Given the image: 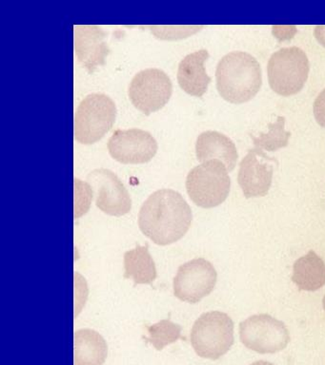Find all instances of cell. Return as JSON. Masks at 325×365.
Segmentation results:
<instances>
[{
	"label": "cell",
	"mask_w": 325,
	"mask_h": 365,
	"mask_svg": "<svg viewBox=\"0 0 325 365\" xmlns=\"http://www.w3.org/2000/svg\"><path fill=\"white\" fill-rule=\"evenodd\" d=\"M151 33L159 39L162 40H176L185 38V37L192 36L196 31L204 28V26L196 25H153L148 26Z\"/></svg>",
	"instance_id": "obj_21"
},
{
	"label": "cell",
	"mask_w": 325,
	"mask_h": 365,
	"mask_svg": "<svg viewBox=\"0 0 325 365\" xmlns=\"http://www.w3.org/2000/svg\"><path fill=\"white\" fill-rule=\"evenodd\" d=\"M87 182L95 195L96 207L108 215L121 217L132 208L129 192L113 171L96 168L87 175Z\"/></svg>",
	"instance_id": "obj_10"
},
{
	"label": "cell",
	"mask_w": 325,
	"mask_h": 365,
	"mask_svg": "<svg viewBox=\"0 0 325 365\" xmlns=\"http://www.w3.org/2000/svg\"><path fill=\"white\" fill-rule=\"evenodd\" d=\"M285 118L279 116L276 121L268 125V133H261L259 137L252 136L254 145L259 150L276 151L287 147L291 133L285 130Z\"/></svg>",
	"instance_id": "obj_20"
},
{
	"label": "cell",
	"mask_w": 325,
	"mask_h": 365,
	"mask_svg": "<svg viewBox=\"0 0 325 365\" xmlns=\"http://www.w3.org/2000/svg\"><path fill=\"white\" fill-rule=\"evenodd\" d=\"M274 158L259 148H254L241 160L238 175L241 185L246 198L267 195L272 185Z\"/></svg>",
	"instance_id": "obj_12"
},
{
	"label": "cell",
	"mask_w": 325,
	"mask_h": 365,
	"mask_svg": "<svg viewBox=\"0 0 325 365\" xmlns=\"http://www.w3.org/2000/svg\"><path fill=\"white\" fill-rule=\"evenodd\" d=\"M209 58L207 50L194 51L179 62L178 82L179 87L192 96L201 97L206 93L211 77L205 71L204 63Z\"/></svg>",
	"instance_id": "obj_15"
},
{
	"label": "cell",
	"mask_w": 325,
	"mask_h": 365,
	"mask_svg": "<svg viewBox=\"0 0 325 365\" xmlns=\"http://www.w3.org/2000/svg\"><path fill=\"white\" fill-rule=\"evenodd\" d=\"M191 344L201 358H221L234 344L232 319L219 311L202 314L191 330Z\"/></svg>",
	"instance_id": "obj_3"
},
{
	"label": "cell",
	"mask_w": 325,
	"mask_h": 365,
	"mask_svg": "<svg viewBox=\"0 0 325 365\" xmlns=\"http://www.w3.org/2000/svg\"><path fill=\"white\" fill-rule=\"evenodd\" d=\"M309 70V60L301 48H282L268 61V81L279 96H295L304 87Z\"/></svg>",
	"instance_id": "obj_6"
},
{
	"label": "cell",
	"mask_w": 325,
	"mask_h": 365,
	"mask_svg": "<svg viewBox=\"0 0 325 365\" xmlns=\"http://www.w3.org/2000/svg\"><path fill=\"white\" fill-rule=\"evenodd\" d=\"M192 210L178 191L159 190L141 205L139 227L154 244L168 245L178 242L189 230Z\"/></svg>",
	"instance_id": "obj_1"
},
{
	"label": "cell",
	"mask_w": 325,
	"mask_h": 365,
	"mask_svg": "<svg viewBox=\"0 0 325 365\" xmlns=\"http://www.w3.org/2000/svg\"><path fill=\"white\" fill-rule=\"evenodd\" d=\"M322 304H324V309L325 310V295L324 297V299H322Z\"/></svg>",
	"instance_id": "obj_26"
},
{
	"label": "cell",
	"mask_w": 325,
	"mask_h": 365,
	"mask_svg": "<svg viewBox=\"0 0 325 365\" xmlns=\"http://www.w3.org/2000/svg\"><path fill=\"white\" fill-rule=\"evenodd\" d=\"M218 274L204 258L194 259L179 267L173 282L174 295L182 302L196 304L212 293Z\"/></svg>",
	"instance_id": "obj_9"
},
{
	"label": "cell",
	"mask_w": 325,
	"mask_h": 365,
	"mask_svg": "<svg viewBox=\"0 0 325 365\" xmlns=\"http://www.w3.org/2000/svg\"><path fill=\"white\" fill-rule=\"evenodd\" d=\"M196 155L199 161L221 162L231 173L236 168L239 155L232 140L216 130H207L199 134L196 142Z\"/></svg>",
	"instance_id": "obj_14"
},
{
	"label": "cell",
	"mask_w": 325,
	"mask_h": 365,
	"mask_svg": "<svg viewBox=\"0 0 325 365\" xmlns=\"http://www.w3.org/2000/svg\"><path fill=\"white\" fill-rule=\"evenodd\" d=\"M173 93L170 77L161 68L139 71L131 80L128 96L134 107L145 115L158 111L169 102Z\"/></svg>",
	"instance_id": "obj_8"
},
{
	"label": "cell",
	"mask_w": 325,
	"mask_h": 365,
	"mask_svg": "<svg viewBox=\"0 0 325 365\" xmlns=\"http://www.w3.org/2000/svg\"><path fill=\"white\" fill-rule=\"evenodd\" d=\"M216 79L222 98L232 104H242L253 99L261 90V65L250 53L232 51L219 60Z\"/></svg>",
	"instance_id": "obj_2"
},
{
	"label": "cell",
	"mask_w": 325,
	"mask_h": 365,
	"mask_svg": "<svg viewBox=\"0 0 325 365\" xmlns=\"http://www.w3.org/2000/svg\"><path fill=\"white\" fill-rule=\"evenodd\" d=\"M110 155L121 164H145L158 151V143L149 131L129 128L114 131L107 144Z\"/></svg>",
	"instance_id": "obj_11"
},
{
	"label": "cell",
	"mask_w": 325,
	"mask_h": 365,
	"mask_svg": "<svg viewBox=\"0 0 325 365\" xmlns=\"http://www.w3.org/2000/svg\"><path fill=\"white\" fill-rule=\"evenodd\" d=\"M145 341L149 342L158 351L172 344L181 338V327L170 319H162L155 324L146 327Z\"/></svg>",
	"instance_id": "obj_19"
},
{
	"label": "cell",
	"mask_w": 325,
	"mask_h": 365,
	"mask_svg": "<svg viewBox=\"0 0 325 365\" xmlns=\"http://www.w3.org/2000/svg\"><path fill=\"white\" fill-rule=\"evenodd\" d=\"M314 34H315L316 41L325 48V25L316 26Z\"/></svg>",
	"instance_id": "obj_24"
},
{
	"label": "cell",
	"mask_w": 325,
	"mask_h": 365,
	"mask_svg": "<svg viewBox=\"0 0 325 365\" xmlns=\"http://www.w3.org/2000/svg\"><path fill=\"white\" fill-rule=\"evenodd\" d=\"M74 37L76 56L89 73H93L98 66L105 64L110 48L104 29L98 25H75Z\"/></svg>",
	"instance_id": "obj_13"
},
{
	"label": "cell",
	"mask_w": 325,
	"mask_h": 365,
	"mask_svg": "<svg viewBox=\"0 0 325 365\" xmlns=\"http://www.w3.org/2000/svg\"><path fill=\"white\" fill-rule=\"evenodd\" d=\"M108 347L104 336L92 329L76 331L74 336V365H104Z\"/></svg>",
	"instance_id": "obj_16"
},
{
	"label": "cell",
	"mask_w": 325,
	"mask_h": 365,
	"mask_svg": "<svg viewBox=\"0 0 325 365\" xmlns=\"http://www.w3.org/2000/svg\"><path fill=\"white\" fill-rule=\"evenodd\" d=\"M124 278L132 279L134 284H151L156 278L155 262L148 245H136L124 253Z\"/></svg>",
	"instance_id": "obj_18"
},
{
	"label": "cell",
	"mask_w": 325,
	"mask_h": 365,
	"mask_svg": "<svg viewBox=\"0 0 325 365\" xmlns=\"http://www.w3.org/2000/svg\"><path fill=\"white\" fill-rule=\"evenodd\" d=\"M250 365H275L273 364H271L269 361H259L256 362H253L252 364Z\"/></svg>",
	"instance_id": "obj_25"
},
{
	"label": "cell",
	"mask_w": 325,
	"mask_h": 365,
	"mask_svg": "<svg viewBox=\"0 0 325 365\" xmlns=\"http://www.w3.org/2000/svg\"><path fill=\"white\" fill-rule=\"evenodd\" d=\"M93 196L92 188L89 184L75 179V217L84 215L89 210L91 198Z\"/></svg>",
	"instance_id": "obj_22"
},
{
	"label": "cell",
	"mask_w": 325,
	"mask_h": 365,
	"mask_svg": "<svg viewBox=\"0 0 325 365\" xmlns=\"http://www.w3.org/2000/svg\"><path fill=\"white\" fill-rule=\"evenodd\" d=\"M239 336L244 346L259 354H274L284 350L290 334L284 322L267 314L254 315L239 324Z\"/></svg>",
	"instance_id": "obj_7"
},
{
	"label": "cell",
	"mask_w": 325,
	"mask_h": 365,
	"mask_svg": "<svg viewBox=\"0 0 325 365\" xmlns=\"http://www.w3.org/2000/svg\"><path fill=\"white\" fill-rule=\"evenodd\" d=\"M313 110L316 121L322 128H325V88L314 102Z\"/></svg>",
	"instance_id": "obj_23"
},
{
	"label": "cell",
	"mask_w": 325,
	"mask_h": 365,
	"mask_svg": "<svg viewBox=\"0 0 325 365\" xmlns=\"http://www.w3.org/2000/svg\"><path fill=\"white\" fill-rule=\"evenodd\" d=\"M229 171L221 162L207 161L189 171L186 190L190 199L198 207L213 208L221 205L229 195Z\"/></svg>",
	"instance_id": "obj_5"
},
{
	"label": "cell",
	"mask_w": 325,
	"mask_h": 365,
	"mask_svg": "<svg viewBox=\"0 0 325 365\" xmlns=\"http://www.w3.org/2000/svg\"><path fill=\"white\" fill-rule=\"evenodd\" d=\"M116 107L110 96L91 93L79 103L75 113V138L84 145L99 141L116 121Z\"/></svg>",
	"instance_id": "obj_4"
},
{
	"label": "cell",
	"mask_w": 325,
	"mask_h": 365,
	"mask_svg": "<svg viewBox=\"0 0 325 365\" xmlns=\"http://www.w3.org/2000/svg\"><path fill=\"white\" fill-rule=\"evenodd\" d=\"M292 281L299 289L316 291L325 284L324 259L311 250L306 255L296 259L293 267Z\"/></svg>",
	"instance_id": "obj_17"
}]
</instances>
